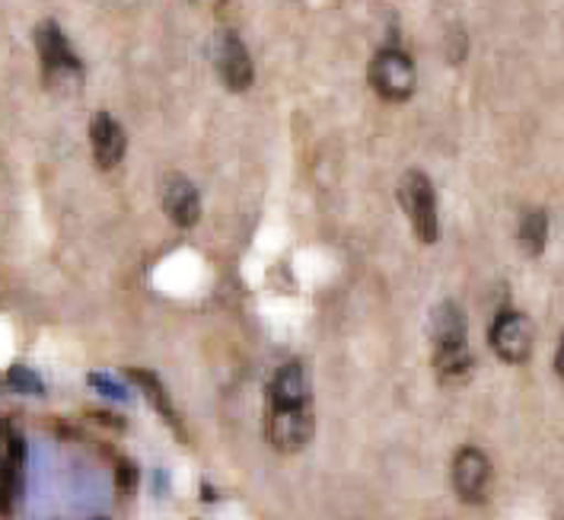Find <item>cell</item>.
<instances>
[{
    "label": "cell",
    "instance_id": "ac0fdd59",
    "mask_svg": "<svg viewBox=\"0 0 564 520\" xmlns=\"http://www.w3.org/2000/svg\"><path fill=\"white\" fill-rule=\"evenodd\" d=\"M138 483V473H134V466L128 463V459H121L119 463V486L121 489H131Z\"/></svg>",
    "mask_w": 564,
    "mask_h": 520
},
{
    "label": "cell",
    "instance_id": "6da1fadb",
    "mask_svg": "<svg viewBox=\"0 0 564 520\" xmlns=\"http://www.w3.org/2000/svg\"><path fill=\"white\" fill-rule=\"evenodd\" d=\"M39 62H42V80L52 90H64V87H77L84 80V62L80 55L70 48L67 35L61 30L55 20L39 23L32 32Z\"/></svg>",
    "mask_w": 564,
    "mask_h": 520
},
{
    "label": "cell",
    "instance_id": "ffe728a7",
    "mask_svg": "<svg viewBox=\"0 0 564 520\" xmlns=\"http://www.w3.org/2000/svg\"><path fill=\"white\" fill-rule=\"evenodd\" d=\"M555 373L564 380V333H562V345H558V355H555Z\"/></svg>",
    "mask_w": 564,
    "mask_h": 520
},
{
    "label": "cell",
    "instance_id": "8992f818",
    "mask_svg": "<svg viewBox=\"0 0 564 520\" xmlns=\"http://www.w3.org/2000/svg\"><path fill=\"white\" fill-rule=\"evenodd\" d=\"M488 342L501 361L523 365L533 355V323L517 310H501L488 329Z\"/></svg>",
    "mask_w": 564,
    "mask_h": 520
},
{
    "label": "cell",
    "instance_id": "7a4b0ae2",
    "mask_svg": "<svg viewBox=\"0 0 564 520\" xmlns=\"http://www.w3.org/2000/svg\"><path fill=\"white\" fill-rule=\"evenodd\" d=\"M399 205L409 217V227L424 246L441 240V208H437V188L427 180V173L409 170L399 180Z\"/></svg>",
    "mask_w": 564,
    "mask_h": 520
},
{
    "label": "cell",
    "instance_id": "5b68a950",
    "mask_svg": "<svg viewBox=\"0 0 564 520\" xmlns=\"http://www.w3.org/2000/svg\"><path fill=\"white\" fill-rule=\"evenodd\" d=\"M210 62L217 77L230 93H246L252 87V58L234 30H217L208 45Z\"/></svg>",
    "mask_w": 564,
    "mask_h": 520
},
{
    "label": "cell",
    "instance_id": "4fadbf2b",
    "mask_svg": "<svg viewBox=\"0 0 564 520\" xmlns=\"http://www.w3.org/2000/svg\"><path fill=\"white\" fill-rule=\"evenodd\" d=\"M434 370H437V380L444 387H459L473 377L476 370V355L466 345H453V348H434Z\"/></svg>",
    "mask_w": 564,
    "mask_h": 520
},
{
    "label": "cell",
    "instance_id": "9a60e30c",
    "mask_svg": "<svg viewBox=\"0 0 564 520\" xmlns=\"http://www.w3.org/2000/svg\"><path fill=\"white\" fill-rule=\"evenodd\" d=\"M517 243L527 256H542V249L549 243V215L542 208L527 212L520 220V230H517Z\"/></svg>",
    "mask_w": 564,
    "mask_h": 520
},
{
    "label": "cell",
    "instance_id": "5bb4252c",
    "mask_svg": "<svg viewBox=\"0 0 564 520\" xmlns=\"http://www.w3.org/2000/svg\"><path fill=\"white\" fill-rule=\"evenodd\" d=\"M128 377H131V383H134L141 393H144V399H148L150 405L160 412V419H163L170 429L182 434V429H178V419H176V409H173V402H170V393H166L163 380H160L156 373H150V370H144V368H131L128 370Z\"/></svg>",
    "mask_w": 564,
    "mask_h": 520
},
{
    "label": "cell",
    "instance_id": "7c38bea8",
    "mask_svg": "<svg viewBox=\"0 0 564 520\" xmlns=\"http://www.w3.org/2000/svg\"><path fill=\"white\" fill-rule=\"evenodd\" d=\"M265 405H310V380L300 361H288L278 368L268 383Z\"/></svg>",
    "mask_w": 564,
    "mask_h": 520
},
{
    "label": "cell",
    "instance_id": "2e32d148",
    "mask_svg": "<svg viewBox=\"0 0 564 520\" xmlns=\"http://www.w3.org/2000/svg\"><path fill=\"white\" fill-rule=\"evenodd\" d=\"M3 390L20 393V397H42V393H45V383H42V377L32 368L10 365L7 373H3Z\"/></svg>",
    "mask_w": 564,
    "mask_h": 520
},
{
    "label": "cell",
    "instance_id": "3957f363",
    "mask_svg": "<svg viewBox=\"0 0 564 520\" xmlns=\"http://www.w3.org/2000/svg\"><path fill=\"white\" fill-rule=\"evenodd\" d=\"M367 80L373 93L387 102H405L412 99V93L417 87V71L412 55H405L402 48L387 45L373 55L370 71H367Z\"/></svg>",
    "mask_w": 564,
    "mask_h": 520
},
{
    "label": "cell",
    "instance_id": "8fae6325",
    "mask_svg": "<svg viewBox=\"0 0 564 520\" xmlns=\"http://www.w3.org/2000/svg\"><path fill=\"white\" fill-rule=\"evenodd\" d=\"M427 336L434 342V348H453V345H466L469 342V326H466V313L456 301H444L431 310L427 319Z\"/></svg>",
    "mask_w": 564,
    "mask_h": 520
},
{
    "label": "cell",
    "instance_id": "e0dca14e",
    "mask_svg": "<svg viewBox=\"0 0 564 520\" xmlns=\"http://www.w3.org/2000/svg\"><path fill=\"white\" fill-rule=\"evenodd\" d=\"M87 383H89V387H96V390H99L102 397L119 399V402H124V399H128L124 387H121V383H116V380H109V377H102V373H89Z\"/></svg>",
    "mask_w": 564,
    "mask_h": 520
},
{
    "label": "cell",
    "instance_id": "d6986e66",
    "mask_svg": "<svg viewBox=\"0 0 564 520\" xmlns=\"http://www.w3.org/2000/svg\"><path fill=\"white\" fill-rule=\"evenodd\" d=\"M192 7H198V10H220L227 0H188Z\"/></svg>",
    "mask_w": 564,
    "mask_h": 520
},
{
    "label": "cell",
    "instance_id": "277c9868",
    "mask_svg": "<svg viewBox=\"0 0 564 520\" xmlns=\"http://www.w3.org/2000/svg\"><path fill=\"white\" fill-rule=\"evenodd\" d=\"M316 434L310 405H265V437L278 454H300Z\"/></svg>",
    "mask_w": 564,
    "mask_h": 520
},
{
    "label": "cell",
    "instance_id": "52a82bcc",
    "mask_svg": "<svg viewBox=\"0 0 564 520\" xmlns=\"http://www.w3.org/2000/svg\"><path fill=\"white\" fill-rule=\"evenodd\" d=\"M488 483H491V459L478 447H463L453 459V489L459 495V501L481 505Z\"/></svg>",
    "mask_w": 564,
    "mask_h": 520
},
{
    "label": "cell",
    "instance_id": "30bf717a",
    "mask_svg": "<svg viewBox=\"0 0 564 520\" xmlns=\"http://www.w3.org/2000/svg\"><path fill=\"white\" fill-rule=\"evenodd\" d=\"M23 466H26V444L13 429H3V511L13 514L23 498Z\"/></svg>",
    "mask_w": 564,
    "mask_h": 520
},
{
    "label": "cell",
    "instance_id": "9c48e42d",
    "mask_svg": "<svg viewBox=\"0 0 564 520\" xmlns=\"http://www.w3.org/2000/svg\"><path fill=\"white\" fill-rule=\"evenodd\" d=\"M89 148H93V160H96L99 170H116L119 166L124 148H128V138H124V128H121L116 116H109V112L93 116Z\"/></svg>",
    "mask_w": 564,
    "mask_h": 520
},
{
    "label": "cell",
    "instance_id": "ba28073f",
    "mask_svg": "<svg viewBox=\"0 0 564 520\" xmlns=\"http://www.w3.org/2000/svg\"><path fill=\"white\" fill-rule=\"evenodd\" d=\"M160 205H163L166 217H170L176 227H182V230L195 227L198 217H202L198 188H195V183H192L188 176H182V173L163 176V183H160Z\"/></svg>",
    "mask_w": 564,
    "mask_h": 520
}]
</instances>
